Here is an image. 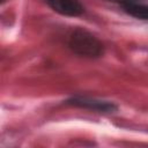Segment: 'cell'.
I'll use <instances>...</instances> for the list:
<instances>
[{"instance_id":"cell-3","label":"cell","mask_w":148,"mask_h":148,"mask_svg":"<svg viewBox=\"0 0 148 148\" xmlns=\"http://www.w3.org/2000/svg\"><path fill=\"white\" fill-rule=\"evenodd\" d=\"M50 8L64 16H79L83 13V7L77 0H45Z\"/></svg>"},{"instance_id":"cell-4","label":"cell","mask_w":148,"mask_h":148,"mask_svg":"<svg viewBox=\"0 0 148 148\" xmlns=\"http://www.w3.org/2000/svg\"><path fill=\"white\" fill-rule=\"evenodd\" d=\"M124 10L130 14L131 16H134L140 20H148V6L146 5H138L134 2H126L123 5Z\"/></svg>"},{"instance_id":"cell-1","label":"cell","mask_w":148,"mask_h":148,"mask_svg":"<svg viewBox=\"0 0 148 148\" xmlns=\"http://www.w3.org/2000/svg\"><path fill=\"white\" fill-rule=\"evenodd\" d=\"M68 45L74 53L82 57L96 58L103 53L102 43L94 35L82 29H76L71 34Z\"/></svg>"},{"instance_id":"cell-2","label":"cell","mask_w":148,"mask_h":148,"mask_svg":"<svg viewBox=\"0 0 148 148\" xmlns=\"http://www.w3.org/2000/svg\"><path fill=\"white\" fill-rule=\"evenodd\" d=\"M68 104L98 111V112H113L116 111V105L111 102L108 101H102V99H96V98H90V97H73L67 101Z\"/></svg>"}]
</instances>
